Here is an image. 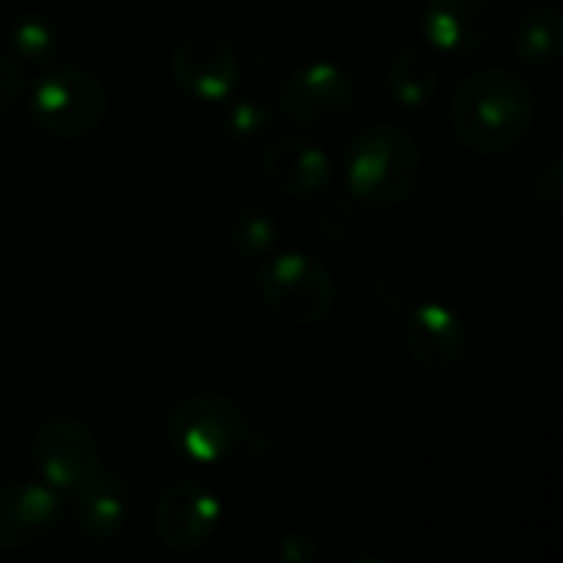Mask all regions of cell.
I'll use <instances>...</instances> for the list:
<instances>
[{"mask_svg": "<svg viewBox=\"0 0 563 563\" xmlns=\"http://www.w3.org/2000/svg\"><path fill=\"white\" fill-rule=\"evenodd\" d=\"M538 119L531 82L508 66H478L452 92L449 125L455 142L482 158L518 152Z\"/></svg>", "mask_w": 563, "mask_h": 563, "instance_id": "6da1fadb", "label": "cell"}, {"mask_svg": "<svg viewBox=\"0 0 563 563\" xmlns=\"http://www.w3.org/2000/svg\"><path fill=\"white\" fill-rule=\"evenodd\" d=\"M426 158L402 125H369L356 135L346 158V188L353 201L373 208L406 205L422 185Z\"/></svg>", "mask_w": 563, "mask_h": 563, "instance_id": "7a4b0ae2", "label": "cell"}, {"mask_svg": "<svg viewBox=\"0 0 563 563\" xmlns=\"http://www.w3.org/2000/svg\"><path fill=\"white\" fill-rule=\"evenodd\" d=\"M30 112L46 135L59 142H79L102 125L109 112V92L86 66L49 63L30 89Z\"/></svg>", "mask_w": 563, "mask_h": 563, "instance_id": "3957f363", "label": "cell"}, {"mask_svg": "<svg viewBox=\"0 0 563 563\" xmlns=\"http://www.w3.org/2000/svg\"><path fill=\"white\" fill-rule=\"evenodd\" d=\"M168 445L198 465H218L251 445V422L241 406L221 393L185 396L168 412Z\"/></svg>", "mask_w": 563, "mask_h": 563, "instance_id": "277c9868", "label": "cell"}, {"mask_svg": "<svg viewBox=\"0 0 563 563\" xmlns=\"http://www.w3.org/2000/svg\"><path fill=\"white\" fill-rule=\"evenodd\" d=\"M257 294L290 327L310 330L336 307V280L327 264L310 254L284 251L257 271Z\"/></svg>", "mask_w": 563, "mask_h": 563, "instance_id": "5b68a950", "label": "cell"}, {"mask_svg": "<svg viewBox=\"0 0 563 563\" xmlns=\"http://www.w3.org/2000/svg\"><path fill=\"white\" fill-rule=\"evenodd\" d=\"M30 459L40 482L59 495L79 492L102 468L96 432L73 416H53L40 422L30 439Z\"/></svg>", "mask_w": 563, "mask_h": 563, "instance_id": "8992f818", "label": "cell"}, {"mask_svg": "<svg viewBox=\"0 0 563 563\" xmlns=\"http://www.w3.org/2000/svg\"><path fill=\"white\" fill-rule=\"evenodd\" d=\"M353 102H356L353 76L330 59H310L290 69L277 96L280 112L303 129L340 125L350 115Z\"/></svg>", "mask_w": 563, "mask_h": 563, "instance_id": "52a82bcc", "label": "cell"}, {"mask_svg": "<svg viewBox=\"0 0 563 563\" xmlns=\"http://www.w3.org/2000/svg\"><path fill=\"white\" fill-rule=\"evenodd\" d=\"M221 498L205 488L201 482L181 478L168 485L155 508H152V528L155 538L175 551V554H195L208 548L221 528Z\"/></svg>", "mask_w": 563, "mask_h": 563, "instance_id": "ba28073f", "label": "cell"}, {"mask_svg": "<svg viewBox=\"0 0 563 563\" xmlns=\"http://www.w3.org/2000/svg\"><path fill=\"white\" fill-rule=\"evenodd\" d=\"M172 79L178 89L201 102H221L241 79V59L228 36L214 30H195L172 49Z\"/></svg>", "mask_w": 563, "mask_h": 563, "instance_id": "9c48e42d", "label": "cell"}, {"mask_svg": "<svg viewBox=\"0 0 563 563\" xmlns=\"http://www.w3.org/2000/svg\"><path fill=\"white\" fill-rule=\"evenodd\" d=\"M406 356L432 376L452 373L468 346H472V333L465 327V320L459 317V310H452L449 303L429 300L419 307H409V320H406Z\"/></svg>", "mask_w": 563, "mask_h": 563, "instance_id": "30bf717a", "label": "cell"}, {"mask_svg": "<svg viewBox=\"0 0 563 563\" xmlns=\"http://www.w3.org/2000/svg\"><path fill=\"white\" fill-rule=\"evenodd\" d=\"M59 525V492L46 482L0 485V551H33Z\"/></svg>", "mask_w": 563, "mask_h": 563, "instance_id": "8fae6325", "label": "cell"}, {"mask_svg": "<svg viewBox=\"0 0 563 563\" xmlns=\"http://www.w3.org/2000/svg\"><path fill=\"white\" fill-rule=\"evenodd\" d=\"M498 26V0H429L422 13V30L429 43L452 56L478 53L495 40Z\"/></svg>", "mask_w": 563, "mask_h": 563, "instance_id": "7c38bea8", "label": "cell"}, {"mask_svg": "<svg viewBox=\"0 0 563 563\" xmlns=\"http://www.w3.org/2000/svg\"><path fill=\"white\" fill-rule=\"evenodd\" d=\"M261 175L287 198H313L330 185L333 158L310 139L284 135L264 145Z\"/></svg>", "mask_w": 563, "mask_h": 563, "instance_id": "4fadbf2b", "label": "cell"}, {"mask_svg": "<svg viewBox=\"0 0 563 563\" xmlns=\"http://www.w3.org/2000/svg\"><path fill=\"white\" fill-rule=\"evenodd\" d=\"M76 495V531L92 544H112L129 521V492L119 475L99 468Z\"/></svg>", "mask_w": 563, "mask_h": 563, "instance_id": "5bb4252c", "label": "cell"}, {"mask_svg": "<svg viewBox=\"0 0 563 563\" xmlns=\"http://www.w3.org/2000/svg\"><path fill=\"white\" fill-rule=\"evenodd\" d=\"M442 82L439 59L426 49H402L386 66V89L399 109H422L435 99Z\"/></svg>", "mask_w": 563, "mask_h": 563, "instance_id": "9a60e30c", "label": "cell"}, {"mask_svg": "<svg viewBox=\"0 0 563 563\" xmlns=\"http://www.w3.org/2000/svg\"><path fill=\"white\" fill-rule=\"evenodd\" d=\"M511 46L525 66H534V69L554 66L561 56V10L554 3L531 7L518 20Z\"/></svg>", "mask_w": 563, "mask_h": 563, "instance_id": "2e32d148", "label": "cell"}, {"mask_svg": "<svg viewBox=\"0 0 563 563\" xmlns=\"http://www.w3.org/2000/svg\"><path fill=\"white\" fill-rule=\"evenodd\" d=\"M277 234H280L277 218L261 205H241L231 214V224H228V244L244 261L271 254L274 244H277Z\"/></svg>", "mask_w": 563, "mask_h": 563, "instance_id": "e0dca14e", "label": "cell"}, {"mask_svg": "<svg viewBox=\"0 0 563 563\" xmlns=\"http://www.w3.org/2000/svg\"><path fill=\"white\" fill-rule=\"evenodd\" d=\"M10 46L16 63H40L46 66L56 53V33L46 20L40 16H23L10 30Z\"/></svg>", "mask_w": 563, "mask_h": 563, "instance_id": "ac0fdd59", "label": "cell"}, {"mask_svg": "<svg viewBox=\"0 0 563 563\" xmlns=\"http://www.w3.org/2000/svg\"><path fill=\"white\" fill-rule=\"evenodd\" d=\"M277 551H280V558L287 563H310L323 551V534H320V528L313 521H303L300 518V521H294L280 534Z\"/></svg>", "mask_w": 563, "mask_h": 563, "instance_id": "d6986e66", "label": "cell"}, {"mask_svg": "<svg viewBox=\"0 0 563 563\" xmlns=\"http://www.w3.org/2000/svg\"><path fill=\"white\" fill-rule=\"evenodd\" d=\"M534 201L538 208L554 221L561 224L563 221V158L554 155L544 162V168L534 175Z\"/></svg>", "mask_w": 563, "mask_h": 563, "instance_id": "ffe728a7", "label": "cell"}, {"mask_svg": "<svg viewBox=\"0 0 563 563\" xmlns=\"http://www.w3.org/2000/svg\"><path fill=\"white\" fill-rule=\"evenodd\" d=\"M356 208L350 198H327L317 208V231L330 241H350L356 234Z\"/></svg>", "mask_w": 563, "mask_h": 563, "instance_id": "44dd1931", "label": "cell"}, {"mask_svg": "<svg viewBox=\"0 0 563 563\" xmlns=\"http://www.w3.org/2000/svg\"><path fill=\"white\" fill-rule=\"evenodd\" d=\"M369 300L383 313H406L412 307V287L399 274H379L369 284Z\"/></svg>", "mask_w": 563, "mask_h": 563, "instance_id": "7402d4cb", "label": "cell"}, {"mask_svg": "<svg viewBox=\"0 0 563 563\" xmlns=\"http://www.w3.org/2000/svg\"><path fill=\"white\" fill-rule=\"evenodd\" d=\"M224 125H228V132H231L234 139H254V135H261V132H264V125H267V112H264L257 102H238V106L228 112Z\"/></svg>", "mask_w": 563, "mask_h": 563, "instance_id": "603a6c76", "label": "cell"}, {"mask_svg": "<svg viewBox=\"0 0 563 563\" xmlns=\"http://www.w3.org/2000/svg\"><path fill=\"white\" fill-rule=\"evenodd\" d=\"M23 89V73L20 63L7 53H0V109H7Z\"/></svg>", "mask_w": 563, "mask_h": 563, "instance_id": "cb8c5ba5", "label": "cell"}]
</instances>
